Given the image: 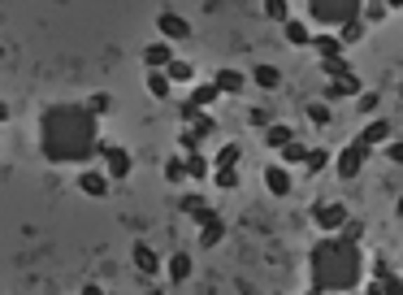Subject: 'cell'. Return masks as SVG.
I'll return each instance as SVG.
<instances>
[{"mask_svg":"<svg viewBox=\"0 0 403 295\" xmlns=\"http://www.w3.org/2000/svg\"><path fill=\"white\" fill-rule=\"evenodd\" d=\"M213 100H217V87H213L209 79H199V83H191V105H195V109H209Z\"/></svg>","mask_w":403,"mask_h":295,"instance_id":"obj_22","label":"cell"},{"mask_svg":"<svg viewBox=\"0 0 403 295\" xmlns=\"http://www.w3.org/2000/svg\"><path fill=\"white\" fill-rule=\"evenodd\" d=\"M377 105H382L377 91H360V113H377Z\"/></svg>","mask_w":403,"mask_h":295,"instance_id":"obj_37","label":"cell"},{"mask_svg":"<svg viewBox=\"0 0 403 295\" xmlns=\"http://www.w3.org/2000/svg\"><path fill=\"white\" fill-rule=\"evenodd\" d=\"M390 135H395V126H390V122H386V117H373L369 126L360 131V139H356V143H360V148H373V143H386Z\"/></svg>","mask_w":403,"mask_h":295,"instance_id":"obj_13","label":"cell"},{"mask_svg":"<svg viewBox=\"0 0 403 295\" xmlns=\"http://www.w3.org/2000/svg\"><path fill=\"white\" fill-rule=\"evenodd\" d=\"M187 131H191L195 139H213V135H217V117H213V113L204 109V113H199V117L191 122V126H187Z\"/></svg>","mask_w":403,"mask_h":295,"instance_id":"obj_25","label":"cell"},{"mask_svg":"<svg viewBox=\"0 0 403 295\" xmlns=\"http://www.w3.org/2000/svg\"><path fill=\"white\" fill-rule=\"evenodd\" d=\"M165 178H169L173 187H178V183H187V169H183V157H169V161H165Z\"/></svg>","mask_w":403,"mask_h":295,"instance_id":"obj_32","label":"cell"},{"mask_svg":"<svg viewBox=\"0 0 403 295\" xmlns=\"http://www.w3.org/2000/svg\"><path fill=\"white\" fill-rule=\"evenodd\" d=\"M183 169H187V178H195V183H204L213 174L209 157H199V152H183Z\"/></svg>","mask_w":403,"mask_h":295,"instance_id":"obj_19","label":"cell"},{"mask_svg":"<svg viewBox=\"0 0 403 295\" xmlns=\"http://www.w3.org/2000/svg\"><path fill=\"white\" fill-rule=\"evenodd\" d=\"M213 183H217L221 191H230V187H239V169H217V174H213Z\"/></svg>","mask_w":403,"mask_h":295,"instance_id":"obj_34","label":"cell"},{"mask_svg":"<svg viewBox=\"0 0 403 295\" xmlns=\"http://www.w3.org/2000/svg\"><path fill=\"white\" fill-rule=\"evenodd\" d=\"M382 5H386V9H403V0H382Z\"/></svg>","mask_w":403,"mask_h":295,"instance_id":"obj_44","label":"cell"},{"mask_svg":"<svg viewBox=\"0 0 403 295\" xmlns=\"http://www.w3.org/2000/svg\"><path fill=\"white\" fill-rule=\"evenodd\" d=\"M325 165H330V152H325V148H308V157H304V174H321Z\"/></svg>","mask_w":403,"mask_h":295,"instance_id":"obj_29","label":"cell"},{"mask_svg":"<svg viewBox=\"0 0 403 295\" xmlns=\"http://www.w3.org/2000/svg\"><path fill=\"white\" fill-rule=\"evenodd\" d=\"M131 261H135V269H139L143 278H157V274H161V256H157L152 243H143V239L131 248Z\"/></svg>","mask_w":403,"mask_h":295,"instance_id":"obj_10","label":"cell"},{"mask_svg":"<svg viewBox=\"0 0 403 295\" xmlns=\"http://www.w3.org/2000/svg\"><path fill=\"white\" fill-rule=\"evenodd\" d=\"M265 13H269L273 22H286V18H291V9H286V0H265Z\"/></svg>","mask_w":403,"mask_h":295,"instance_id":"obj_35","label":"cell"},{"mask_svg":"<svg viewBox=\"0 0 403 295\" xmlns=\"http://www.w3.org/2000/svg\"><path fill=\"white\" fill-rule=\"evenodd\" d=\"M325 295H347V291H325Z\"/></svg>","mask_w":403,"mask_h":295,"instance_id":"obj_46","label":"cell"},{"mask_svg":"<svg viewBox=\"0 0 403 295\" xmlns=\"http://www.w3.org/2000/svg\"><path fill=\"white\" fill-rule=\"evenodd\" d=\"M199 113H204V109H195V105H191V100H187V105H183V122H187V126H191V122H195V117H199Z\"/></svg>","mask_w":403,"mask_h":295,"instance_id":"obj_41","label":"cell"},{"mask_svg":"<svg viewBox=\"0 0 403 295\" xmlns=\"http://www.w3.org/2000/svg\"><path fill=\"white\" fill-rule=\"evenodd\" d=\"M373 274H377V278H382V287H386V282L395 278V274H390V265H386V261H373Z\"/></svg>","mask_w":403,"mask_h":295,"instance_id":"obj_39","label":"cell"},{"mask_svg":"<svg viewBox=\"0 0 403 295\" xmlns=\"http://www.w3.org/2000/svg\"><path fill=\"white\" fill-rule=\"evenodd\" d=\"M157 31H161L165 44H187L191 39V22L183 13H173V9H161L157 13Z\"/></svg>","mask_w":403,"mask_h":295,"instance_id":"obj_6","label":"cell"},{"mask_svg":"<svg viewBox=\"0 0 403 295\" xmlns=\"http://www.w3.org/2000/svg\"><path fill=\"white\" fill-rule=\"evenodd\" d=\"M147 295H165V287H147Z\"/></svg>","mask_w":403,"mask_h":295,"instance_id":"obj_45","label":"cell"},{"mask_svg":"<svg viewBox=\"0 0 403 295\" xmlns=\"http://www.w3.org/2000/svg\"><path fill=\"white\" fill-rule=\"evenodd\" d=\"M178 148H183V152H199V139H195L191 131H183V135H178Z\"/></svg>","mask_w":403,"mask_h":295,"instance_id":"obj_38","label":"cell"},{"mask_svg":"<svg viewBox=\"0 0 403 295\" xmlns=\"http://www.w3.org/2000/svg\"><path fill=\"white\" fill-rule=\"evenodd\" d=\"M321 70L330 74V79H343V74H351V65H347L343 57H330V61H321Z\"/></svg>","mask_w":403,"mask_h":295,"instance_id":"obj_33","label":"cell"},{"mask_svg":"<svg viewBox=\"0 0 403 295\" xmlns=\"http://www.w3.org/2000/svg\"><path fill=\"white\" fill-rule=\"evenodd\" d=\"M308 278H312V291H356L360 278H364V256L356 243H347L343 235H325L312 256H308Z\"/></svg>","mask_w":403,"mask_h":295,"instance_id":"obj_2","label":"cell"},{"mask_svg":"<svg viewBox=\"0 0 403 295\" xmlns=\"http://www.w3.org/2000/svg\"><path fill=\"white\" fill-rule=\"evenodd\" d=\"M161 74H165L169 83H195V65H191V61H178V57H173Z\"/></svg>","mask_w":403,"mask_h":295,"instance_id":"obj_20","label":"cell"},{"mask_svg":"<svg viewBox=\"0 0 403 295\" xmlns=\"http://www.w3.org/2000/svg\"><path fill=\"white\" fill-rule=\"evenodd\" d=\"M251 83L265 87V91H273V87L282 83V70H278V65H256V70H251Z\"/></svg>","mask_w":403,"mask_h":295,"instance_id":"obj_21","label":"cell"},{"mask_svg":"<svg viewBox=\"0 0 403 295\" xmlns=\"http://www.w3.org/2000/svg\"><path fill=\"white\" fill-rule=\"evenodd\" d=\"M9 117H13V113H9V105H5V100H0V122H9Z\"/></svg>","mask_w":403,"mask_h":295,"instance_id":"obj_43","label":"cell"},{"mask_svg":"<svg viewBox=\"0 0 403 295\" xmlns=\"http://www.w3.org/2000/svg\"><path fill=\"white\" fill-rule=\"evenodd\" d=\"M364 157H369V148H360L356 139H351L347 148H338V157H334V169H338V178H356L360 169H364Z\"/></svg>","mask_w":403,"mask_h":295,"instance_id":"obj_8","label":"cell"},{"mask_svg":"<svg viewBox=\"0 0 403 295\" xmlns=\"http://www.w3.org/2000/svg\"><path fill=\"white\" fill-rule=\"evenodd\" d=\"M308 295H321V291H312V287H308Z\"/></svg>","mask_w":403,"mask_h":295,"instance_id":"obj_47","label":"cell"},{"mask_svg":"<svg viewBox=\"0 0 403 295\" xmlns=\"http://www.w3.org/2000/svg\"><path fill=\"white\" fill-rule=\"evenodd\" d=\"M147 96H152V100H169V79L161 70H147Z\"/></svg>","mask_w":403,"mask_h":295,"instance_id":"obj_27","label":"cell"},{"mask_svg":"<svg viewBox=\"0 0 403 295\" xmlns=\"http://www.w3.org/2000/svg\"><path fill=\"white\" fill-rule=\"evenodd\" d=\"M109 178H105V169H83V174H79V191L83 195H95V200H105V195H109Z\"/></svg>","mask_w":403,"mask_h":295,"instance_id":"obj_12","label":"cell"},{"mask_svg":"<svg viewBox=\"0 0 403 295\" xmlns=\"http://www.w3.org/2000/svg\"><path fill=\"white\" fill-rule=\"evenodd\" d=\"M169 61H173V44L161 39V44H147V48H143V65H147V70H165Z\"/></svg>","mask_w":403,"mask_h":295,"instance_id":"obj_16","label":"cell"},{"mask_svg":"<svg viewBox=\"0 0 403 295\" xmlns=\"http://www.w3.org/2000/svg\"><path fill=\"white\" fill-rule=\"evenodd\" d=\"M247 122H251L256 131H265L269 122H273V113H269V109H247Z\"/></svg>","mask_w":403,"mask_h":295,"instance_id":"obj_36","label":"cell"},{"mask_svg":"<svg viewBox=\"0 0 403 295\" xmlns=\"http://www.w3.org/2000/svg\"><path fill=\"white\" fill-rule=\"evenodd\" d=\"M95 122L83 105H48L39 117V148L53 165H87L95 152Z\"/></svg>","mask_w":403,"mask_h":295,"instance_id":"obj_1","label":"cell"},{"mask_svg":"<svg viewBox=\"0 0 403 295\" xmlns=\"http://www.w3.org/2000/svg\"><path fill=\"white\" fill-rule=\"evenodd\" d=\"M195 226H199V252H213L217 243L225 239V221H221V213H213V209L195 213Z\"/></svg>","mask_w":403,"mask_h":295,"instance_id":"obj_5","label":"cell"},{"mask_svg":"<svg viewBox=\"0 0 403 295\" xmlns=\"http://www.w3.org/2000/svg\"><path fill=\"white\" fill-rule=\"evenodd\" d=\"M0 57H5V48H0Z\"/></svg>","mask_w":403,"mask_h":295,"instance_id":"obj_48","label":"cell"},{"mask_svg":"<svg viewBox=\"0 0 403 295\" xmlns=\"http://www.w3.org/2000/svg\"><path fill=\"white\" fill-rule=\"evenodd\" d=\"M278 152H282V161H278V165H286V169H291V165H304V157H308V143L291 139V143H282V148H278Z\"/></svg>","mask_w":403,"mask_h":295,"instance_id":"obj_23","label":"cell"},{"mask_svg":"<svg viewBox=\"0 0 403 295\" xmlns=\"http://www.w3.org/2000/svg\"><path fill=\"white\" fill-rule=\"evenodd\" d=\"M308 48H317V53H321V61L343 57V44H338V35H334V31H321V35H312V39H308Z\"/></svg>","mask_w":403,"mask_h":295,"instance_id":"obj_17","label":"cell"},{"mask_svg":"<svg viewBox=\"0 0 403 295\" xmlns=\"http://www.w3.org/2000/svg\"><path fill=\"white\" fill-rule=\"evenodd\" d=\"M291 139H295V131L282 126V122H269V126H265V143H269V148H282V143H291Z\"/></svg>","mask_w":403,"mask_h":295,"instance_id":"obj_26","label":"cell"},{"mask_svg":"<svg viewBox=\"0 0 403 295\" xmlns=\"http://www.w3.org/2000/svg\"><path fill=\"white\" fill-rule=\"evenodd\" d=\"M265 187H269V195H291V169L286 165H265Z\"/></svg>","mask_w":403,"mask_h":295,"instance_id":"obj_15","label":"cell"},{"mask_svg":"<svg viewBox=\"0 0 403 295\" xmlns=\"http://www.w3.org/2000/svg\"><path fill=\"white\" fill-rule=\"evenodd\" d=\"M239 161H243V148H239V143L217 148V157H213V165H217V169H239Z\"/></svg>","mask_w":403,"mask_h":295,"instance_id":"obj_24","label":"cell"},{"mask_svg":"<svg viewBox=\"0 0 403 295\" xmlns=\"http://www.w3.org/2000/svg\"><path fill=\"white\" fill-rule=\"evenodd\" d=\"M364 83H360V74H343V79H334L330 87L321 91V105H334V100H347V96H360Z\"/></svg>","mask_w":403,"mask_h":295,"instance_id":"obj_9","label":"cell"},{"mask_svg":"<svg viewBox=\"0 0 403 295\" xmlns=\"http://www.w3.org/2000/svg\"><path fill=\"white\" fill-rule=\"evenodd\" d=\"M282 35H286V44H291V48H308L312 27H308L304 18H286V22H282Z\"/></svg>","mask_w":403,"mask_h":295,"instance_id":"obj_14","label":"cell"},{"mask_svg":"<svg viewBox=\"0 0 403 295\" xmlns=\"http://www.w3.org/2000/svg\"><path fill=\"white\" fill-rule=\"evenodd\" d=\"M83 295H105V287H100V282H87V287H83Z\"/></svg>","mask_w":403,"mask_h":295,"instance_id":"obj_42","label":"cell"},{"mask_svg":"<svg viewBox=\"0 0 403 295\" xmlns=\"http://www.w3.org/2000/svg\"><path fill=\"white\" fill-rule=\"evenodd\" d=\"M308 122H312V126H330V122H334V109H330V105H321V100H317V105L308 109Z\"/></svg>","mask_w":403,"mask_h":295,"instance_id":"obj_30","label":"cell"},{"mask_svg":"<svg viewBox=\"0 0 403 295\" xmlns=\"http://www.w3.org/2000/svg\"><path fill=\"white\" fill-rule=\"evenodd\" d=\"M91 157L105 161V178H109V183L131 178V169H135L131 148H121V143H113V139H95V152H91Z\"/></svg>","mask_w":403,"mask_h":295,"instance_id":"obj_3","label":"cell"},{"mask_svg":"<svg viewBox=\"0 0 403 295\" xmlns=\"http://www.w3.org/2000/svg\"><path fill=\"white\" fill-rule=\"evenodd\" d=\"M91 117H105V113H113V96L109 91H95V96H87V105H83Z\"/></svg>","mask_w":403,"mask_h":295,"instance_id":"obj_28","label":"cell"},{"mask_svg":"<svg viewBox=\"0 0 403 295\" xmlns=\"http://www.w3.org/2000/svg\"><path fill=\"white\" fill-rule=\"evenodd\" d=\"M386 157H390V161H403V143H395V139H386Z\"/></svg>","mask_w":403,"mask_h":295,"instance_id":"obj_40","label":"cell"},{"mask_svg":"<svg viewBox=\"0 0 403 295\" xmlns=\"http://www.w3.org/2000/svg\"><path fill=\"white\" fill-rule=\"evenodd\" d=\"M191 269H195L191 252H173V256H169V265H165V274H169V282H187V278H191Z\"/></svg>","mask_w":403,"mask_h":295,"instance_id":"obj_18","label":"cell"},{"mask_svg":"<svg viewBox=\"0 0 403 295\" xmlns=\"http://www.w3.org/2000/svg\"><path fill=\"white\" fill-rule=\"evenodd\" d=\"M209 83L217 87V96H239V91L247 87V74H239V70H230V65H221Z\"/></svg>","mask_w":403,"mask_h":295,"instance_id":"obj_11","label":"cell"},{"mask_svg":"<svg viewBox=\"0 0 403 295\" xmlns=\"http://www.w3.org/2000/svg\"><path fill=\"white\" fill-rule=\"evenodd\" d=\"M308 18L321 27H343V22L360 18V0H308Z\"/></svg>","mask_w":403,"mask_h":295,"instance_id":"obj_4","label":"cell"},{"mask_svg":"<svg viewBox=\"0 0 403 295\" xmlns=\"http://www.w3.org/2000/svg\"><path fill=\"white\" fill-rule=\"evenodd\" d=\"M178 209L195 217V213H204V209H209V200H204V195H195V191H187V195H183V200H178Z\"/></svg>","mask_w":403,"mask_h":295,"instance_id":"obj_31","label":"cell"},{"mask_svg":"<svg viewBox=\"0 0 403 295\" xmlns=\"http://www.w3.org/2000/svg\"><path fill=\"white\" fill-rule=\"evenodd\" d=\"M347 217H351V213H347V204H338V200H321V204H312V221H317L325 235H338Z\"/></svg>","mask_w":403,"mask_h":295,"instance_id":"obj_7","label":"cell"}]
</instances>
